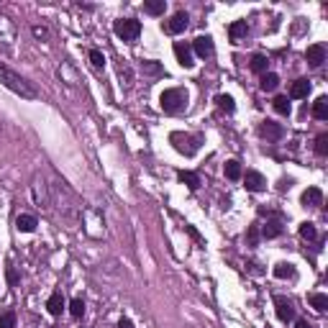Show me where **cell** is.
Here are the masks:
<instances>
[{
  "label": "cell",
  "mask_w": 328,
  "mask_h": 328,
  "mask_svg": "<svg viewBox=\"0 0 328 328\" xmlns=\"http://www.w3.org/2000/svg\"><path fill=\"white\" fill-rule=\"evenodd\" d=\"M313 116L318 118V121H325L328 118V98H318L315 103H313Z\"/></svg>",
  "instance_id": "21"
},
{
  "label": "cell",
  "mask_w": 328,
  "mask_h": 328,
  "mask_svg": "<svg viewBox=\"0 0 328 328\" xmlns=\"http://www.w3.org/2000/svg\"><path fill=\"white\" fill-rule=\"evenodd\" d=\"M300 236H302V238H308V241H315V238H318V231H315L313 223L305 221V223H300Z\"/></svg>",
  "instance_id": "28"
},
{
  "label": "cell",
  "mask_w": 328,
  "mask_h": 328,
  "mask_svg": "<svg viewBox=\"0 0 328 328\" xmlns=\"http://www.w3.org/2000/svg\"><path fill=\"white\" fill-rule=\"evenodd\" d=\"M169 141H172L174 149H177L180 154H185V157H192L195 151L203 146V136H200V134L190 136V134H182V131H174V134L169 136Z\"/></svg>",
  "instance_id": "3"
},
{
  "label": "cell",
  "mask_w": 328,
  "mask_h": 328,
  "mask_svg": "<svg viewBox=\"0 0 328 328\" xmlns=\"http://www.w3.org/2000/svg\"><path fill=\"white\" fill-rule=\"evenodd\" d=\"M190 49H192L195 54H198V57H203V59H205V57H210V54H213V39H210V36H198V39L192 41V47H190Z\"/></svg>",
  "instance_id": "11"
},
{
  "label": "cell",
  "mask_w": 328,
  "mask_h": 328,
  "mask_svg": "<svg viewBox=\"0 0 328 328\" xmlns=\"http://www.w3.org/2000/svg\"><path fill=\"white\" fill-rule=\"evenodd\" d=\"M295 328H313V325H310V323H308V320H305V318H300V320H297V325H295Z\"/></svg>",
  "instance_id": "39"
},
{
  "label": "cell",
  "mask_w": 328,
  "mask_h": 328,
  "mask_svg": "<svg viewBox=\"0 0 328 328\" xmlns=\"http://www.w3.org/2000/svg\"><path fill=\"white\" fill-rule=\"evenodd\" d=\"M267 64H269V59H267L264 54H254L251 62H249V67H251V72H256V75H264V72H267Z\"/></svg>",
  "instance_id": "19"
},
{
  "label": "cell",
  "mask_w": 328,
  "mask_h": 328,
  "mask_svg": "<svg viewBox=\"0 0 328 328\" xmlns=\"http://www.w3.org/2000/svg\"><path fill=\"white\" fill-rule=\"evenodd\" d=\"M259 236H261V233H259V228H256V226H251V228H249V236H246V238H249V246H256V244H259Z\"/></svg>",
  "instance_id": "34"
},
{
  "label": "cell",
  "mask_w": 328,
  "mask_h": 328,
  "mask_svg": "<svg viewBox=\"0 0 328 328\" xmlns=\"http://www.w3.org/2000/svg\"><path fill=\"white\" fill-rule=\"evenodd\" d=\"M246 31H249L246 21H236V24L228 26V36H231V41H238L241 36H246Z\"/></svg>",
  "instance_id": "20"
},
{
  "label": "cell",
  "mask_w": 328,
  "mask_h": 328,
  "mask_svg": "<svg viewBox=\"0 0 328 328\" xmlns=\"http://www.w3.org/2000/svg\"><path fill=\"white\" fill-rule=\"evenodd\" d=\"M90 62H93V67H105V57H103V52H98V49H90Z\"/></svg>",
  "instance_id": "32"
},
{
  "label": "cell",
  "mask_w": 328,
  "mask_h": 328,
  "mask_svg": "<svg viewBox=\"0 0 328 328\" xmlns=\"http://www.w3.org/2000/svg\"><path fill=\"white\" fill-rule=\"evenodd\" d=\"M215 103H218V108H221V111H226V113H233V108H236V103H233L231 95H218Z\"/></svg>",
  "instance_id": "27"
},
{
  "label": "cell",
  "mask_w": 328,
  "mask_h": 328,
  "mask_svg": "<svg viewBox=\"0 0 328 328\" xmlns=\"http://www.w3.org/2000/svg\"><path fill=\"white\" fill-rule=\"evenodd\" d=\"M0 328H16V310H6L0 315Z\"/></svg>",
  "instance_id": "31"
},
{
  "label": "cell",
  "mask_w": 328,
  "mask_h": 328,
  "mask_svg": "<svg viewBox=\"0 0 328 328\" xmlns=\"http://www.w3.org/2000/svg\"><path fill=\"white\" fill-rule=\"evenodd\" d=\"M315 154H318V157H325V154H328V134H320V136L315 139Z\"/></svg>",
  "instance_id": "30"
},
{
  "label": "cell",
  "mask_w": 328,
  "mask_h": 328,
  "mask_svg": "<svg viewBox=\"0 0 328 328\" xmlns=\"http://www.w3.org/2000/svg\"><path fill=\"white\" fill-rule=\"evenodd\" d=\"M174 57H177V62L182 64L185 70H192V67H195V59H192L190 44H185V41H177V44H174Z\"/></svg>",
  "instance_id": "6"
},
{
  "label": "cell",
  "mask_w": 328,
  "mask_h": 328,
  "mask_svg": "<svg viewBox=\"0 0 328 328\" xmlns=\"http://www.w3.org/2000/svg\"><path fill=\"white\" fill-rule=\"evenodd\" d=\"M70 313H72V318H82V313H85V300L82 297H75L70 302Z\"/></svg>",
  "instance_id": "29"
},
{
  "label": "cell",
  "mask_w": 328,
  "mask_h": 328,
  "mask_svg": "<svg viewBox=\"0 0 328 328\" xmlns=\"http://www.w3.org/2000/svg\"><path fill=\"white\" fill-rule=\"evenodd\" d=\"M144 11H146L149 16H162V13L167 11V3H164V0H146Z\"/></svg>",
  "instance_id": "23"
},
{
  "label": "cell",
  "mask_w": 328,
  "mask_h": 328,
  "mask_svg": "<svg viewBox=\"0 0 328 328\" xmlns=\"http://www.w3.org/2000/svg\"><path fill=\"white\" fill-rule=\"evenodd\" d=\"M177 180L185 182L190 190H198V187H200V174H195V172H185V169H180V172H177Z\"/></svg>",
  "instance_id": "15"
},
{
  "label": "cell",
  "mask_w": 328,
  "mask_h": 328,
  "mask_svg": "<svg viewBox=\"0 0 328 328\" xmlns=\"http://www.w3.org/2000/svg\"><path fill=\"white\" fill-rule=\"evenodd\" d=\"M34 36H39V39H47V36H49V31H47V29H39V26H34Z\"/></svg>",
  "instance_id": "36"
},
{
  "label": "cell",
  "mask_w": 328,
  "mask_h": 328,
  "mask_svg": "<svg viewBox=\"0 0 328 328\" xmlns=\"http://www.w3.org/2000/svg\"><path fill=\"white\" fill-rule=\"evenodd\" d=\"M159 105L164 113H182L187 108V93L182 90V87H169V90H164L159 95Z\"/></svg>",
  "instance_id": "2"
},
{
  "label": "cell",
  "mask_w": 328,
  "mask_h": 328,
  "mask_svg": "<svg viewBox=\"0 0 328 328\" xmlns=\"http://www.w3.org/2000/svg\"><path fill=\"white\" fill-rule=\"evenodd\" d=\"M6 277H8V285H11V287L18 285V272H16L13 267H6Z\"/></svg>",
  "instance_id": "35"
},
{
  "label": "cell",
  "mask_w": 328,
  "mask_h": 328,
  "mask_svg": "<svg viewBox=\"0 0 328 328\" xmlns=\"http://www.w3.org/2000/svg\"><path fill=\"white\" fill-rule=\"evenodd\" d=\"M272 105H274V111H277L279 116H290V111H292V108H290V100H287L285 95H277Z\"/></svg>",
  "instance_id": "25"
},
{
  "label": "cell",
  "mask_w": 328,
  "mask_h": 328,
  "mask_svg": "<svg viewBox=\"0 0 328 328\" xmlns=\"http://www.w3.org/2000/svg\"><path fill=\"white\" fill-rule=\"evenodd\" d=\"M261 236H264V238H277V236H282V221H279V218L267 221V226L261 228Z\"/></svg>",
  "instance_id": "16"
},
{
  "label": "cell",
  "mask_w": 328,
  "mask_h": 328,
  "mask_svg": "<svg viewBox=\"0 0 328 328\" xmlns=\"http://www.w3.org/2000/svg\"><path fill=\"white\" fill-rule=\"evenodd\" d=\"M113 31L123 39V41H134L139 34H141V24L136 18H121L113 24Z\"/></svg>",
  "instance_id": "4"
},
{
  "label": "cell",
  "mask_w": 328,
  "mask_h": 328,
  "mask_svg": "<svg viewBox=\"0 0 328 328\" xmlns=\"http://www.w3.org/2000/svg\"><path fill=\"white\" fill-rule=\"evenodd\" d=\"M244 182H246V190H249V192H261V190L267 187V177H264L261 172H256V169H249V172H246Z\"/></svg>",
  "instance_id": "8"
},
{
  "label": "cell",
  "mask_w": 328,
  "mask_h": 328,
  "mask_svg": "<svg viewBox=\"0 0 328 328\" xmlns=\"http://www.w3.org/2000/svg\"><path fill=\"white\" fill-rule=\"evenodd\" d=\"M118 328H134V323H131L128 318H121V323H118Z\"/></svg>",
  "instance_id": "38"
},
{
  "label": "cell",
  "mask_w": 328,
  "mask_h": 328,
  "mask_svg": "<svg viewBox=\"0 0 328 328\" xmlns=\"http://www.w3.org/2000/svg\"><path fill=\"white\" fill-rule=\"evenodd\" d=\"M310 93V82L308 80H295L290 87V98H308Z\"/></svg>",
  "instance_id": "14"
},
{
  "label": "cell",
  "mask_w": 328,
  "mask_h": 328,
  "mask_svg": "<svg viewBox=\"0 0 328 328\" xmlns=\"http://www.w3.org/2000/svg\"><path fill=\"white\" fill-rule=\"evenodd\" d=\"M36 226H39V221H36V218L34 215H18L16 218V228L18 231H24V233H31V231H36Z\"/></svg>",
  "instance_id": "13"
},
{
  "label": "cell",
  "mask_w": 328,
  "mask_h": 328,
  "mask_svg": "<svg viewBox=\"0 0 328 328\" xmlns=\"http://www.w3.org/2000/svg\"><path fill=\"white\" fill-rule=\"evenodd\" d=\"M185 231H187V233H190V236L195 238V241H200V233H198V231H195L192 226H185Z\"/></svg>",
  "instance_id": "37"
},
{
  "label": "cell",
  "mask_w": 328,
  "mask_h": 328,
  "mask_svg": "<svg viewBox=\"0 0 328 328\" xmlns=\"http://www.w3.org/2000/svg\"><path fill=\"white\" fill-rule=\"evenodd\" d=\"M300 203H302V208H318L323 203V190L320 187H308L300 195Z\"/></svg>",
  "instance_id": "9"
},
{
  "label": "cell",
  "mask_w": 328,
  "mask_h": 328,
  "mask_svg": "<svg viewBox=\"0 0 328 328\" xmlns=\"http://www.w3.org/2000/svg\"><path fill=\"white\" fill-rule=\"evenodd\" d=\"M305 59H308L310 67H320V64L325 62V47L323 44H313V47H308V52H305Z\"/></svg>",
  "instance_id": "10"
},
{
  "label": "cell",
  "mask_w": 328,
  "mask_h": 328,
  "mask_svg": "<svg viewBox=\"0 0 328 328\" xmlns=\"http://www.w3.org/2000/svg\"><path fill=\"white\" fill-rule=\"evenodd\" d=\"M144 72H149V75H162V64H157V62H144Z\"/></svg>",
  "instance_id": "33"
},
{
  "label": "cell",
  "mask_w": 328,
  "mask_h": 328,
  "mask_svg": "<svg viewBox=\"0 0 328 328\" xmlns=\"http://www.w3.org/2000/svg\"><path fill=\"white\" fill-rule=\"evenodd\" d=\"M47 308H49L52 315H62V310H64V297H62V292H54V295L47 300Z\"/></svg>",
  "instance_id": "18"
},
{
  "label": "cell",
  "mask_w": 328,
  "mask_h": 328,
  "mask_svg": "<svg viewBox=\"0 0 328 328\" xmlns=\"http://www.w3.org/2000/svg\"><path fill=\"white\" fill-rule=\"evenodd\" d=\"M259 134L264 139H282V134H285V128H282L279 123H272V121H264L259 126Z\"/></svg>",
  "instance_id": "12"
},
{
  "label": "cell",
  "mask_w": 328,
  "mask_h": 328,
  "mask_svg": "<svg viewBox=\"0 0 328 328\" xmlns=\"http://www.w3.org/2000/svg\"><path fill=\"white\" fill-rule=\"evenodd\" d=\"M277 85H279V77L274 75V72H264L261 75V82H259V87L264 93H272V90H277Z\"/></svg>",
  "instance_id": "17"
},
{
  "label": "cell",
  "mask_w": 328,
  "mask_h": 328,
  "mask_svg": "<svg viewBox=\"0 0 328 328\" xmlns=\"http://www.w3.org/2000/svg\"><path fill=\"white\" fill-rule=\"evenodd\" d=\"M226 177L228 180H238V177H241V164H238L236 159L226 162Z\"/></svg>",
  "instance_id": "26"
},
{
  "label": "cell",
  "mask_w": 328,
  "mask_h": 328,
  "mask_svg": "<svg viewBox=\"0 0 328 328\" xmlns=\"http://www.w3.org/2000/svg\"><path fill=\"white\" fill-rule=\"evenodd\" d=\"M274 305H277V318H279L282 323H287V320L295 318V308H292V302H290L285 295H277V297H274Z\"/></svg>",
  "instance_id": "7"
},
{
  "label": "cell",
  "mask_w": 328,
  "mask_h": 328,
  "mask_svg": "<svg viewBox=\"0 0 328 328\" xmlns=\"http://www.w3.org/2000/svg\"><path fill=\"white\" fill-rule=\"evenodd\" d=\"M0 82H3L11 93H16V95H21V98H26V100L39 98L36 87H34L26 77H21V75H16L13 70H8L6 64H0Z\"/></svg>",
  "instance_id": "1"
},
{
  "label": "cell",
  "mask_w": 328,
  "mask_h": 328,
  "mask_svg": "<svg viewBox=\"0 0 328 328\" xmlns=\"http://www.w3.org/2000/svg\"><path fill=\"white\" fill-rule=\"evenodd\" d=\"M187 24H190V16H187L185 11H180V13H174L167 24H164V31H167V34H182V31L187 29Z\"/></svg>",
  "instance_id": "5"
},
{
  "label": "cell",
  "mask_w": 328,
  "mask_h": 328,
  "mask_svg": "<svg viewBox=\"0 0 328 328\" xmlns=\"http://www.w3.org/2000/svg\"><path fill=\"white\" fill-rule=\"evenodd\" d=\"M274 277L277 279H292L295 277V267L287 264V261H279V264L274 267Z\"/></svg>",
  "instance_id": "22"
},
{
  "label": "cell",
  "mask_w": 328,
  "mask_h": 328,
  "mask_svg": "<svg viewBox=\"0 0 328 328\" xmlns=\"http://www.w3.org/2000/svg\"><path fill=\"white\" fill-rule=\"evenodd\" d=\"M310 305H313L318 313H325V310H328V297H325L323 292H313V295H310Z\"/></svg>",
  "instance_id": "24"
}]
</instances>
